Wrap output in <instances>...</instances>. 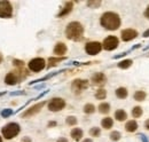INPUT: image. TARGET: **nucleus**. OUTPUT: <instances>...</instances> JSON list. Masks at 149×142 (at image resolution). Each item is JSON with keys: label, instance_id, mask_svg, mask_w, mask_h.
I'll use <instances>...</instances> for the list:
<instances>
[{"label": "nucleus", "instance_id": "nucleus-1", "mask_svg": "<svg viewBox=\"0 0 149 142\" xmlns=\"http://www.w3.org/2000/svg\"><path fill=\"white\" fill-rule=\"evenodd\" d=\"M101 25L108 30H117L121 25V18L116 13H104L101 16Z\"/></svg>", "mask_w": 149, "mask_h": 142}, {"label": "nucleus", "instance_id": "nucleus-2", "mask_svg": "<svg viewBox=\"0 0 149 142\" xmlns=\"http://www.w3.org/2000/svg\"><path fill=\"white\" fill-rule=\"evenodd\" d=\"M84 34V28L80 23L78 22H71L68 24L66 29V36L68 39H71L74 41H79L83 39Z\"/></svg>", "mask_w": 149, "mask_h": 142}, {"label": "nucleus", "instance_id": "nucleus-3", "mask_svg": "<svg viewBox=\"0 0 149 142\" xmlns=\"http://www.w3.org/2000/svg\"><path fill=\"white\" fill-rule=\"evenodd\" d=\"M1 132H2V135H3L5 139L10 140V139L15 138V137L18 134V132H20V126H18V124H16V123H9V124H7V125L1 130Z\"/></svg>", "mask_w": 149, "mask_h": 142}, {"label": "nucleus", "instance_id": "nucleus-4", "mask_svg": "<svg viewBox=\"0 0 149 142\" xmlns=\"http://www.w3.org/2000/svg\"><path fill=\"white\" fill-rule=\"evenodd\" d=\"M44 68H45V60L41 57H36L29 62V69L35 72L41 71Z\"/></svg>", "mask_w": 149, "mask_h": 142}, {"label": "nucleus", "instance_id": "nucleus-5", "mask_svg": "<svg viewBox=\"0 0 149 142\" xmlns=\"http://www.w3.org/2000/svg\"><path fill=\"white\" fill-rule=\"evenodd\" d=\"M64 107H66V102L63 99H60V98H55L48 103V109L51 111H60Z\"/></svg>", "mask_w": 149, "mask_h": 142}, {"label": "nucleus", "instance_id": "nucleus-6", "mask_svg": "<svg viewBox=\"0 0 149 142\" xmlns=\"http://www.w3.org/2000/svg\"><path fill=\"white\" fill-rule=\"evenodd\" d=\"M13 7L9 1H0V17H10Z\"/></svg>", "mask_w": 149, "mask_h": 142}, {"label": "nucleus", "instance_id": "nucleus-7", "mask_svg": "<svg viewBox=\"0 0 149 142\" xmlns=\"http://www.w3.org/2000/svg\"><path fill=\"white\" fill-rule=\"evenodd\" d=\"M101 49H102V45L100 42H98V41H91V42L86 44V46H85V50L89 55H95Z\"/></svg>", "mask_w": 149, "mask_h": 142}, {"label": "nucleus", "instance_id": "nucleus-8", "mask_svg": "<svg viewBox=\"0 0 149 142\" xmlns=\"http://www.w3.org/2000/svg\"><path fill=\"white\" fill-rule=\"evenodd\" d=\"M118 46V39L115 36H109L103 41V48L106 50H112Z\"/></svg>", "mask_w": 149, "mask_h": 142}, {"label": "nucleus", "instance_id": "nucleus-9", "mask_svg": "<svg viewBox=\"0 0 149 142\" xmlns=\"http://www.w3.org/2000/svg\"><path fill=\"white\" fill-rule=\"evenodd\" d=\"M87 87H88V81L84 80V79H76L71 85V88L74 93H80L84 90H86Z\"/></svg>", "mask_w": 149, "mask_h": 142}, {"label": "nucleus", "instance_id": "nucleus-10", "mask_svg": "<svg viewBox=\"0 0 149 142\" xmlns=\"http://www.w3.org/2000/svg\"><path fill=\"white\" fill-rule=\"evenodd\" d=\"M45 101H43V102H40V103H37V104H35L33 107H31V108H29L25 112H23V115H22V117L23 118H26V117H30V116H33V115H36V114H38L40 110H41V108L45 106Z\"/></svg>", "mask_w": 149, "mask_h": 142}, {"label": "nucleus", "instance_id": "nucleus-11", "mask_svg": "<svg viewBox=\"0 0 149 142\" xmlns=\"http://www.w3.org/2000/svg\"><path fill=\"white\" fill-rule=\"evenodd\" d=\"M137 36H138V32L133 29H126V30L122 31V39L124 41H130V40L134 39Z\"/></svg>", "mask_w": 149, "mask_h": 142}, {"label": "nucleus", "instance_id": "nucleus-12", "mask_svg": "<svg viewBox=\"0 0 149 142\" xmlns=\"http://www.w3.org/2000/svg\"><path fill=\"white\" fill-rule=\"evenodd\" d=\"M106 80H107V78H106V76L102 72H98V73L92 76V81H93L94 85L102 86V85L106 84Z\"/></svg>", "mask_w": 149, "mask_h": 142}, {"label": "nucleus", "instance_id": "nucleus-13", "mask_svg": "<svg viewBox=\"0 0 149 142\" xmlns=\"http://www.w3.org/2000/svg\"><path fill=\"white\" fill-rule=\"evenodd\" d=\"M67 53V46L63 42H59L56 44V46L54 47V54L58 56H62Z\"/></svg>", "mask_w": 149, "mask_h": 142}, {"label": "nucleus", "instance_id": "nucleus-14", "mask_svg": "<svg viewBox=\"0 0 149 142\" xmlns=\"http://www.w3.org/2000/svg\"><path fill=\"white\" fill-rule=\"evenodd\" d=\"M17 80H18V78H17L16 73H14V72H9L5 78V81L7 85H15L17 83Z\"/></svg>", "mask_w": 149, "mask_h": 142}, {"label": "nucleus", "instance_id": "nucleus-15", "mask_svg": "<svg viewBox=\"0 0 149 142\" xmlns=\"http://www.w3.org/2000/svg\"><path fill=\"white\" fill-rule=\"evenodd\" d=\"M72 6H74V3L71 2V1H69V2H66V5H64V7H63V9L61 10V13L59 14V17H62V16H66V15H68L71 10H72Z\"/></svg>", "mask_w": 149, "mask_h": 142}, {"label": "nucleus", "instance_id": "nucleus-16", "mask_svg": "<svg viewBox=\"0 0 149 142\" xmlns=\"http://www.w3.org/2000/svg\"><path fill=\"white\" fill-rule=\"evenodd\" d=\"M125 129H126L127 132H134V131H137V129H138V123L134 122V120H130V122L126 123Z\"/></svg>", "mask_w": 149, "mask_h": 142}, {"label": "nucleus", "instance_id": "nucleus-17", "mask_svg": "<svg viewBox=\"0 0 149 142\" xmlns=\"http://www.w3.org/2000/svg\"><path fill=\"white\" fill-rule=\"evenodd\" d=\"M71 137L74 141H79L83 138V131L80 129H74L71 131Z\"/></svg>", "mask_w": 149, "mask_h": 142}, {"label": "nucleus", "instance_id": "nucleus-18", "mask_svg": "<svg viewBox=\"0 0 149 142\" xmlns=\"http://www.w3.org/2000/svg\"><path fill=\"white\" fill-rule=\"evenodd\" d=\"M112 124H114V122H112V119H111V118H109V117L103 118V119H102V122H101L102 127H104L106 130L111 129V127H112Z\"/></svg>", "mask_w": 149, "mask_h": 142}, {"label": "nucleus", "instance_id": "nucleus-19", "mask_svg": "<svg viewBox=\"0 0 149 142\" xmlns=\"http://www.w3.org/2000/svg\"><path fill=\"white\" fill-rule=\"evenodd\" d=\"M126 117H127V115H126V112H125L124 110H117V111L115 112V118H116L117 120H119V122L125 120Z\"/></svg>", "mask_w": 149, "mask_h": 142}, {"label": "nucleus", "instance_id": "nucleus-20", "mask_svg": "<svg viewBox=\"0 0 149 142\" xmlns=\"http://www.w3.org/2000/svg\"><path fill=\"white\" fill-rule=\"evenodd\" d=\"M116 95H117V98H119V99H125V98L127 96V90L124 88V87H119V88L116 91Z\"/></svg>", "mask_w": 149, "mask_h": 142}, {"label": "nucleus", "instance_id": "nucleus-21", "mask_svg": "<svg viewBox=\"0 0 149 142\" xmlns=\"http://www.w3.org/2000/svg\"><path fill=\"white\" fill-rule=\"evenodd\" d=\"M132 65V60H123V61H121L119 63H118V67L121 68V69H127V68H130Z\"/></svg>", "mask_w": 149, "mask_h": 142}, {"label": "nucleus", "instance_id": "nucleus-22", "mask_svg": "<svg viewBox=\"0 0 149 142\" xmlns=\"http://www.w3.org/2000/svg\"><path fill=\"white\" fill-rule=\"evenodd\" d=\"M109 110H110V106H109L108 103H101V104L99 106V111H100L101 114H108Z\"/></svg>", "mask_w": 149, "mask_h": 142}, {"label": "nucleus", "instance_id": "nucleus-23", "mask_svg": "<svg viewBox=\"0 0 149 142\" xmlns=\"http://www.w3.org/2000/svg\"><path fill=\"white\" fill-rule=\"evenodd\" d=\"M134 99H135L137 101H144V100L146 99V93H145L144 91H138V92H135V94H134Z\"/></svg>", "mask_w": 149, "mask_h": 142}, {"label": "nucleus", "instance_id": "nucleus-24", "mask_svg": "<svg viewBox=\"0 0 149 142\" xmlns=\"http://www.w3.org/2000/svg\"><path fill=\"white\" fill-rule=\"evenodd\" d=\"M106 96H107V92H106L104 90H99V91L95 93V98H96L98 100H104Z\"/></svg>", "mask_w": 149, "mask_h": 142}, {"label": "nucleus", "instance_id": "nucleus-25", "mask_svg": "<svg viewBox=\"0 0 149 142\" xmlns=\"http://www.w3.org/2000/svg\"><path fill=\"white\" fill-rule=\"evenodd\" d=\"M141 115H142V109L140 107H134L133 110H132V116L134 118H139Z\"/></svg>", "mask_w": 149, "mask_h": 142}, {"label": "nucleus", "instance_id": "nucleus-26", "mask_svg": "<svg viewBox=\"0 0 149 142\" xmlns=\"http://www.w3.org/2000/svg\"><path fill=\"white\" fill-rule=\"evenodd\" d=\"M63 60H64V57H58V59L51 57V59H49V64H48V67H54L55 64H58L59 62H61V61H63Z\"/></svg>", "mask_w": 149, "mask_h": 142}, {"label": "nucleus", "instance_id": "nucleus-27", "mask_svg": "<svg viewBox=\"0 0 149 142\" xmlns=\"http://www.w3.org/2000/svg\"><path fill=\"white\" fill-rule=\"evenodd\" d=\"M84 111H85L86 114H93V112L95 111V107H94L93 104L88 103V104H86V106L84 107Z\"/></svg>", "mask_w": 149, "mask_h": 142}, {"label": "nucleus", "instance_id": "nucleus-28", "mask_svg": "<svg viewBox=\"0 0 149 142\" xmlns=\"http://www.w3.org/2000/svg\"><path fill=\"white\" fill-rule=\"evenodd\" d=\"M100 133H101V131H100L99 127H93V129H91V131H89V134H91L92 137H99Z\"/></svg>", "mask_w": 149, "mask_h": 142}, {"label": "nucleus", "instance_id": "nucleus-29", "mask_svg": "<svg viewBox=\"0 0 149 142\" xmlns=\"http://www.w3.org/2000/svg\"><path fill=\"white\" fill-rule=\"evenodd\" d=\"M67 124L68 125H70V126H74L77 124V118L74 117V116H70V117H68L67 118Z\"/></svg>", "mask_w": 149, "mask_h": 142}, {"label": "nucleus", "instance_id": "nucleus-30", "mask_svg": "<svg viewBox=\"0 0 149 142\" xmlns=\"http://www.w3.org/2000/svg\"><path fill=\"white\" fill-rule=\"evenodd\" d=\"M12 114H13V110H12V109H3V110L1 111V116H2L3 118L9 117Z\"/></svg>", "mask_w": 149, "mask_h": 142}, {"label": "nucleus", "instance_id": "nucleus-31", "mask_svg": "<svg viewBox=\"0 0 149 142\" xmlns=\"http://www.w3.org/2000/svg\"><path fill=\"white\" fill-rule=\"evenodd\" d=\"M110 139H111L112 141L119 140V139H121V133H119V132H112V133L110 134Z\"/></svg>", "mask_w": 149, "mask_h": 142}, {"label": "nucleus", "instance_id": "nucleus-32", "mask_svg": "<svg viewBox=\"0 0 149 142\" xmlns=\"http://www.w3.org/2000/svg\"><path fill=\"white\" fill-rule=\"evenodd\" d=\"M87 5H88L89 7H98V6L101 5V1H88Z\"/></svg>", "mask_w": 149, "mask_h": 142}, {"label": "nucleus", "instance_id": "nucleus-33", "mask_svg": "<svg viewBox=\"0 0 149 142\" xmlns=\"http://www.w3.org/2000/svg\"><path fill=\"white\" fill-rule=\"evenodd\" d=\"M21 142H31V139H30V138H28V137H25L24 139H22V141Z\"/></svg>", "mask_w": 149, "mask_h": 142}, {"label": "nucleus", "instance_id": "nucleus-34", "mask_svg": "<svg viewBox=\"0 0 149 142\" xmlns=\"http://www.w3.org/2000/svg\"><path fill=\"white\" fill-rule=\"evenodd\" d=\"M58 142H68V140H67L66 138H60V139L58 140Z\"/></svg>", "mask_w": 149, "mask_h": 142}, {"label": "nucleus", "instance_id": "nucleus-35", "mask_svg": "<svg viewBox=\"0 0 149 142\" xmlns=\"http://www.w3.org/2000/svg\"><path fill=\"white\" fill-rule=\"evenodd\" d=\"M145 16H146L147 18H149V6H148V8H147V10H146V13H145Z\"/></svg>", "mask_w": 149, "mask_h": 142}, {"label": "nucleus", "instance_id": "nucleus-36", "mask_svg": "<svg viewBox=\"0 0 149 142\" xmlns=\"http://www.w3.org/2000/svg\"><path fill=\"white\" fill-rule=\"evenodd\" d=\"M144 37H149V29L145 32V33H144Z\"/></svg>", "mask_w": 149, "mask_h": 142}, {"label": "nucleus", "instance_id": "nucleus-37", "mask_svg": "<svg viewBox=\"0 0 149 142\" xmlns=\"http://www.w3.org/2000/svg\"><path fill=\"white\" fill-rule=\"evenodd\" d=\"M18 94H24L23 92H16V93H12V95H18Z\"/></svg>", "mask_w": 149, "mask_h": 142}, {"label": "nucleus", "instance_id": "nucleus-38", "mask_svg": "<svg viewBox=\"0 0 149 142\" xmlns=\"http://www.w3.org/2000/svg\"><path fill=\"white\" fill-rule=\"evenodd\" d=\"M145 126H146V129H147V130H149V119H148V120H147V122H146V124H145Z\"/></svg>", "mask_w": 149, "mask_h": 142}, {"label": "nucleus", "instance_id": "nucleus-39", "mask_svg": "<svg viewBox=\"0 0 149 142\" xmlns=\"http://www.w3.org/2000/svg\"><path fill=\"white\" fill-rule=\"evenodd\" d=\"M83 142H93L92 140H89V139H86V140H84Z\"/></svg>", "mask_w": 149, "mask_h": 142}, {"label": "nucleus", "instance_id": "nucleus-40", "mask_svg": "<svg viewBox=\"0 0 149 142\" xmlns=\"http://www.w3.org/2000/svg\"><path fill=\"white\" fill-rule=\"evenodd\" d=\"M2 60H3V57H2V55H1V54H0V63H1V62H2Z\"/></svg>", "mask_w": 149, "mask_h": 142}, {"label": "nucleus", "instance_id": "nucleus-41", "mask_svg": "<svg viewBox=\"0 0 149 142\" xmlns=\"http://www.w3.org/2000/svg\"><path fill=\"white\" fill-rule=\"evenodd\" d=\"M3 94H5V92H1V93H0V96H1V95H3Z\"/></svg>", "mask_w": 149, "mask_h": 142}, {"label": "nucleus", "instance_id": "nucleus-42", "mask_svg": "<svg viewBox=\"0 0 149 142\" xmlns=\"http://www.w3.org/2000/svg\"><path fill=\"white\" fill-rule=\"evenodd\" d=\"M0 142H2V139H1V137H0Z\"/></svg>", "mask_w": 149, "mask_h": 142}]
</instances>
